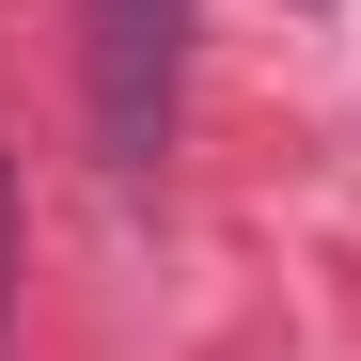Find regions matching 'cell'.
<instances>
[{
  "label": "cell",
  "instance_id": "2",
  "mask_svg": "<svg viewBox=\"0 0 361 361\" xmlns=\"http://www.w3.org/2000/svg\"><path fill=\"white\" fill-rule=\"evenodd\" d=\"M0 330H16V173H0Z\"/></svg>",
  "mask_w": 361,
  "mask_h": 361
},
{
  "label": "cell",
  "instance_id": "1",
  "mask_svg": "<svg viewBox=\"0 0 361 361\" xmlns=\"http://www.w3.org/2000/svg\"><path fill=\"white\" fill-rule=\"evenodd\" d=\"M173 16H189V0H94V142L126 173L173 126Z\"/></svg>",
  "mask_w": 361,
  "mask_h": 361
}]
</instances>
